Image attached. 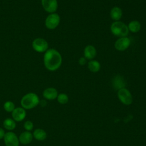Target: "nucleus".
Here are the masks:
<instances>
[{
	"mask_svg": "<svg viewBox=\"0 0 146 146\" xmlns=\"http://www.w3.org/2000/svg\"><path fill=\"white\" fill-rule=\"evenodd\" d=\"M62 58L60 53L54 48L47 50L44 54L43 62L45 67L51 71L58 69L62 64Z\"/></svg>",
	"mask_w": 146,
	"mask_h": 146,
	"instance_id": "obj_1",
	"label": "nucleus"
},
{
	"mask_svg": "<svg viewBox=\"0 0 146 146\" xmlns=\"http://www.w3.org/2000/svg\"><path fill=\"white\" fill-rule=\"evenodd\" d=\"M40 103L38 96L33 92H30L24 95L21 100L22 107L25 110H30L37 106Z\"/></svg>",
	"mask_w": 146,
	"mask_h": 146,
	"instance_id": "obj_2",
	"label": "nucleus"
},
{
	"mask_svg": "<svg viewBox=\"0 0 146 146\" xmlns=\"http://www.w3.org/2000/svg\"><path fill=\"white\" fill-rule=\"evenodd\" d=\"M111 31L115 36L125 37L128 35L129 30L128 26L124 23L120 21H116L111 25Z\"/></svg>",
	"mask_w": 146,
	"mask_h": 146,
	"instance_id": "obj_3",
	"label": "nucleus"
},
{
	"mask_svg": "<svg viewBox=\"0 0 146 146\" xmlns=\"http://www.w3.org/2000/svg\"><path fill=\"white\" fill-rule=\"evenodd\" d=\"M60 17L56 13H52L47 16L45 21V25L48 29H55L59 24Z\"/></svg>",
	"mask_w": 146,
	"mask_h": 146,
	"instance_id": "obj_4",
	"label": "nucleus"
},
{
	"mask_svg": "<svg viewBox=\"0 0 146 146\" xmlns=\"http://www.w3.org/2000/svg\"><path fill=\"white\" fill-rule=\"evenodd\" d=\"M34 50L38 52H43L46 51L48 47L47 42L43 38H38L35 39L32 43Z\"/></svg>",
	"mask_w": 146,
	"mask_h": 146,
	"instance_id": "obj_5",
	"label": "nucleus"
},
{
	"mask_svg": "<svg viewBox=\"0 0 146 146\" xmlns=\"http://www.w3.org/2000/svg\"><path fill=\"white\" fill-rule=\"evenodd\" d=\"M3 139L6 146H19V139L16 134L13 132L5 133Z\"/></svg>",
	"mask_w": 146,
	"mask_h": 146,
	"instance_id": "obj_6",
	"label": "nucleus"
},
{
	"mask_svg": "<svg viewBox=\"0 0 146 146\" xmlns=\"http://www.w3.org/2000/svg\"><path fill=\"white\" fill-rule=\"evenodd\" d=\"M119 100L124 104L129 105L132 102V98L130 92L126 88H124L119 90L117 93Z\"/></svg>",
	"mask_w": 146,
	"mask_h": 146,
	"instance_id": "obj_7",
	"label": "nucleus"
},
{
	"mask_svg": "<svg viewBox=\"0 0 146 146\" xmlns=\"http://www.w3.org/2000/svg\"><path fill=\"white\" fill-rule=\"evenodd\" d=\"M42 5L48 13H54L58 8V2L56 0H41Z\"/></svg>",
	"mask_w": 146,
	"mask_h": 146,
	"instance_id": "obj_8",
	"label": "nucleus"
},
{
	"mask_svg": "<svg viewBox=\"0 0 146 146\" xmlns=\"http://www.w3.org/2000/svg\"><path fill=\"white\" fill-rule=\"evenodd\" d=\"M130 43L131 41L126 36L121 37L115 42V47L119 51H124L128 48Z\"/></svg>",
	"mask_w": 146,
	"mask_h": 146,
	"instance_id": "obj_9",
	"label": "nucleus"
},
{
	"mask_svg": "<svg viewBox=\"0 0 146 146\" xmlns=\"http://www.w3.org/2000/svg\"><path fill=\"white\" fill-rule=\"evenodd\" d=\"M13 119L16 121H21L26 116V112L23 107H17L11 113Z\"/></svg>",
	"mask_w": 146,
	"mask_h": 146,
	"instance_id": "obj_10",
	"label": "nucleus"
},
{
	"mask_svg": "<svg viewBox=\"0 0 146 146\" xmlns=\"http://www.w3.org/2000/svg\"><path fill=\"white\" fill-rule=\"evenodd\" d=\"M112 84L115 90H119L125 87L126 83L123 76L116 75L112 79Z\"/></svg>",
	"mask_w": 146,
	"mask_h": 146,
	"instance_id": "obj_11",
	"label": "nucleus"
},
{
	"mask_svg": "<svg viewBox=\"0 0 146 146\" xmlns=\"http://www.w3.org/2000/svg\"><path fill=\"white\" fill-rule=\"evenodd\" d=\"M19 141L22 144L26 145L30 144L33 139V135L30 131H25L22 132L19 136Z\"/></svg>",
	"mask_w": 146,
	"mask_h": 146,
	"instance_id": "obj_12",
	"label": "nucleus"
},
{
	"mask_svg": "<svg viewBox=\"0 0 146 146\" xmlns=\"http://www.w3.org/2000/svg\"><path fill=\"white\" fill-rule=\"evenodd\" d=\"M43 96L47 100H54L57 98L58 92L55 88H47L43 92Z\"/></svg>",
	"mask_w": 146,
	"mask_h": 146,
	"instance_id": "obj_13",
	"label": "nucleus"
},
{
	"mask_svg": "<svg viewBox=\"0 0 146 146\" xmlns=\"http://www.w3.org/2000/svg\"><path fill=\"white\" fill-rule=\"evenodd\" d=\"M84 55L86 58L88 59H92L96 55V50L93 46L88 45L84 48Z\"/></svg>",
	"mask_w": 146,
	"mask_h": 146,
	"instance_id": "obj_14",
	"label": "nucleus"
},
{
	"mask_svg": "<svg viewBox=\"0 0 146 146\" xmlns=\"http://www.w3.org/2000/svg\"><path fill=\"white\" fill-rule=\"evenodd\" d=\"M33 137L38 141H43L45 140L47 137V134L45 131L40 128H37L35 129L33 132Z\"/></svg>",
	"mask_w": 146,
	"mask_h": 146,
	"instance_id": "obj_15",
	"label": "nucleus"
},
{
	"mask_svg": "<svg viewBox=\"0 0 146 146\" xmlns=\"http://www.w3.org/2000/svg\"><path fill=\"white\" fill-rule=\"evenodd\" d=\"M110 16L112 19L118 21L121 18L122 10L119 7H114L111 10Z\"/></svg>",
	"mask_w": 146,
	"mask_h": 146,
	"instance_id": "obj_16",
	"label": "nucleus"
},
{
	"mask_svg": "<svg viewBox=\"0 0 146 146\" xmlns=\"http://www.w3.org/2000/svg\"><path fill=\"white\" fill-rule=\"evenodd\" d=\"M3 125L5 128L7 130L11 131L15 128L16 123L15 121L11 118L6 119L3 122Z\"/></svg>",
	"mask_w": 146,
	"mask_h": 146,
	"instance_id": "obj_17",
	"label": "nucleus"
},
{
	"mask_svg": "<svg viewBox=\"0 0 146 146\" xmlns=\"http://www.w3.org/2000/svg\"><path fill=\"white\" fill-rule=\"evenodd\" d=\"M141 25L139 22L137 21H132L129 23L128 25V30L132 33L138 32L140 30Z\"/></svg>",
	"mask_w": 146,
	"mask_h": 146,
	"instance_id": "obj_18",
	"label": "nucleus"
},
{
	"mask_svg": "<svg viewBox=\"0 0 146 146\" xmlns=\"http://www.w3.org/2000/svg\"><path fill=\"white\" fill-rule=\"evenodd\" d=\"M88 68L91 72H96L99 71L100 68V64L96 60H91L88 63Z\"/></svg>",
	"mask_w": 146,
	"mask_h": 146,
	"instance_id": "obj_19",
	"label": "nucleus"
},
{
	"mask_svg": "<svg viewBox=\"0 0 146 146\" xmlns=\"http://www.w3.org/2000/svg\"><path fill=\"white\" fill-rule=\"evenodd\" d=\"M4 110L8 112H12L15 109V104L11 101H7L3 104Z\"/></svg>",
	"mask_w": 146,
	"mask_h": 146,
	"instance_id": "obj_20",
	"label": "nucleus"
},
{
	"mask_svg": "<svg viewBox=\"0 0 146 146\" xmlns=\"http://www.w3.org/2000/svg\"><path fill=\"white\" fill-rule=\"evenodd\" d=\"M58 101L60 104H66L68 100V98L65 94H60L57 96Z\"/></svg>",
	"mask_w": 146,
	"mask_h": 146,
	"instance_id": "obj_21",
	"label": "nucleus"
},
{
	"mask_svg": "<svg viewBox=\"0 0 146 146\" xmlns=\"http://www.w3.org/2000/svg\"><path fill=\"white\" fill-rule=\"evenodd\" d=\"M23 127L27 131H30L33 129L34 125L32 121H31L30 120H27L24 123Z\"/></svg>",
	"mask_w": 146,
	"mask_h": 146,
	"instance_id": "obj_22",
	"label": "nucleus"
},
{
	"mask_svg": "<svg viewBox=\"0 0 146 146\" xmlns=\"http://www.w3.org/2000/svg\"><path fill=\"white\" fill-rule=\"evenodd\" d=\"M79 63L83 66V65H84L86 63V59L84 58V57H82L80 58L79 59Z\"/></svg>",
	"mask_w": 146,
	"mask_h": 146,
	"instance_id": "obj_23",
	"label": "nucleus"
},
{
	"mask_svg": "<svg viewBox=\"0 0 146 146\" xmlns=\"http://www.w3.org/2000/svg\"><path fill=\"white\" fill-rule=\"evenodd\" d=\"M5 135V131L2 128H0V139H2L4 137Z\"/></svg>",
	"mask_w": 146,
	"mask_h": 146,
	"instance_id": "obj_24",
	"label": "nucleus"
},
{
	"mask_svg": "<svg viewBox=\"0 0 146 146\" xmlns=\"http://www.w3.org/2000/svg\"><path fill=\"white\" fill-rule=\"evenodd\" d=\"M40 104H41V105L42 106H46V102L44 100H42V101H41V103H40Z\"/></svg>",
	"mask_w": 146,
	"mask_h": 146,
	"instance_id": "obj_25",
	"label": "nucleus"
}]
</instances>
